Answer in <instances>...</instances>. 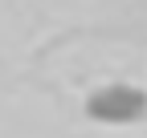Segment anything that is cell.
Here are the masks:
<instances>
[{"label":"cell","instance_id":"1","mask_svg":"<svg viewBox=\"0 0 147 138\" xmlns=\"http://www.w3.org/2000/svg\"><path fill=\"white\" fill-rule=\"evenodd\" d=\"M86 114L94 122L106 126H127V122H139L147 114V94L139 85H127V81H110L102 90H94L86 98Z\"/></svg>","mask_w":147,"mask_h":138}]
</instances>
